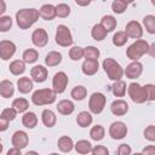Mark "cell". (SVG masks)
<instances>
[{"label":"cell","mask_w":155,"mask_h":155,"mask_svg":"<svg viewBox=\"0 0 155 155\" xmlns=\"http://www.w3.org/2000/svg\"><path fill=\"white\" fill-rule=\"evenodd\" d=\"M143 25L145 30L149 34H155V16L154 15H148L143 18Z\"/></svg>","instance_id":"d590c367"},{"label":"cell","mask_w":155,"mask_h":155,"mask_svg":"<svg viewBox=\"0 0 155 155\" xmlns=\"http://www.w3.org/2000/svg\"><path fill=\"white\" fill-rule=\"evenodd\" d=\"M47 75H48L47 68H45L44 65H35V67H33L30 69V78H31V80L38 82V84L45 82L47 80Z\"/></svg>","instance_id":"5bb4252c"},{"label":"cell","mask_w":155,"mask_h":155,"mask_svg":"<svg viewBox=\"0 0 155 155\" xmlns=\"http://www.w3.org/2000/svg\"><path fill=\"white\" fill-rule=\"evenodd\" d=\"M39 17V10L36 8H21L16 13V22L21 29L25 30L36 23Z\"/></svg>","instance_id":"6da1fadb"},{"label":"cell","mask_w":155,"mask_h":155,"mask_svg":"<svg viewBox=\"0 0 155 155\" xmlns=\"http://www.w3.org/2000/svg\"><path fill=\"white\" fill-rule=\"evenodd\" d=\"M127 92L133 103L142 104V103L147 102V94H145L144 86L139 85L138 82H131L127 86Z\"/></svg>","instance_id":"8992f818"},{"label":"cell","mask_w":155,"mask_h":155,"mask_svg":"<svg viewBox=\"0 0 155 155\" xmlns=\"http://www.w3.org/2000/svg\"><path fill=\"white\" fill-rule=\"evenodd\" d=\"M107 35H108V31L98 23V24H94L93 27H92V29H91V36H92V39H94L96 41H102V40H104L105 38H107Z\"/></svg>","instance_id":"f1b7e54d"},{"label":"cell","mask_w":155,"mask_h":155,"mask_svg":"<svg viewBox=\"0 0 155 155\" xmlns=\"http://www.w3.org/2000/svg\"><path fill=\"white\" fill-rule=\"evenodd\" d=\"M21 154H22V149L16 148V147H13L12 149H10L7 151V155H21Z\"/></svg>","instance_id":"f907efd6"},{"label":"cell","mask_w":155,"mask_h":155,"mask_svg":"<svg viewBox=\"0 0 155 155\" xmlns=\"http://www.w3.org/2000/svg\"><path fill=\"white\" fill-rule=\"evenodd\" d=\"M105 136V130L102 125H96L91 128L90 131V137L92 140H96V142H101Z\"/></svg>","instance_id":"836d02e7"},{"label":"cell","mask_w":155,"mask_h":155,"mask_svg":"<svg viewBox=\"0 0 155 155\" xmlns=\"http://www.w3.org/2000/svg\"><path fill=\"white\" fill-rule=\"evenodd\" d=\"M57 111L62 115H70L74 113L75 110V105L69 99H63V101H59L58 104H57Z\"/></svg>","instance_id":"ffe728a7"},{"label":"cell","mask_w":155,"mask_h":155,"mask_svg":"<svg viewBox=\"0 0 155 155\" xmlns=\"http://www.w3.org/2000/svg\"><path fill=\"white\" fill-rule=\"evenodd\" d=\"M16 45L11 40H1L0 41V58L2 61H8L16 53Z\"/></svg>","instance_id":"30bf717a"},{"label":"cell","mask_w":155,"mask_h":155,"mask_svg":"<svg viewBox=\"0 0 155 155\" xmlns=\"http://www.w3.org/2000/svg\"><path fill=\"white\" fill-rule=\"evenodd\" d=\"M91 1H93V0H91Z\"/></svg>","instance_id":"680465c9"},{"label":"cell","mask_w":155,"mask_h":155,"mask_svg":"<svg viewBox=\"0 0 155 155\" xmlns=\"http://www.w3.org/2000/svg\"><path fill=\"white\" fill-rule=\"evenodd\" d=\"M41 121H42V124H44L45 127L51 128V127H53L56 125L57 116H56V114L51 109H45L41 113Z\"/></svg>","instance_id":"44dd1931"},{"label":"cell","mask_w":155,"mask_h":155,"mask_svg":"<svg viewBox=\"0 0 155 155\" xmlns=\"http://www.w3.org/2000/svg\"><path fill=\"white\" fill-rule=\"evenodd\" d=\"M54 40H56V44L62 46V47H69V46L73 45V41H74L69 28L67 25H64V24H59L57 27Z\"/></svg>","instance_id":"5b68a950"},{"label":"cell","mask_w":155,"mask_h":155,"mask_svg":"<svg viewBox=\"0 0 155 155\" xmlns=\"http://www.w3.org/2000/svg\"><path fill=\"white\" fill-rule=\"evenodd\" d=\"M61 62H62V53L58 51H51L45 57V64L50 68L61 64Z\"/></svg>","instance_id":"d4e9b609"},{"label":"cell","mask_w":155,"mask_h":155,"mask_svg":"<svg viewBox=\"0 0 155 155\" xmlns=\"http://www.w3.org/2000/svg\"><path fill=\"white\" fill-rule=\"evenodd\" d=\"M0 142H1V138H0Z\"/></svg>","instance_id":"6f0895ef"},{"label":"cell","mask_w":155,"mask_h":155,"mask_svg":"<svg viewBox=\"0 0 155 155\" xmlns=\"http://www.w3.org/2000/svg\"><path fill=\"white\" fill-rule=\"evenodd\" d=\"M71 10H70V6L68 4H58L56 6V17H59V18H67L69 15H70Z\"/></svg>","instance_id":"f35d334b"},{"label":"cell","mask_w":155,"mask_h":155,"mask_svg":"<svg viewBox=\"0 0 155 155\" xmlns=\"http://www.w3.org/2000/svg\"><path fill=\"white\" fill-rule=\"evenodd\" d=\"M128 108L130 107H128V104H127L126 101H124V99H116V101H114L111 103L110 111L114 115H116V116H124V115L127 114Z\"/></svg>","instance_id":"2e32d148"},{"label":"cell","mask_w":155,"mask_h":155,"mask_svg":"<svg viewBox=\"0 0 155 155\" xmlns=\"http://www.w3.org/2000/svg\"><path fill=\"white\" fill-rule=\"evenodd\" d=\"M91 154H92V155H108V154H109V150H108V148L104 147V145H96L94 148L92 147Z\"/></svg>","instance_id":"bcb514c9"},{"label":"cell","mask_w":155,"mask_h":155,"mask_svg":"<svg viewBox=\"0 0 155 155\" xmlns=\"http://www.w3.org/2000/svg\"><path fill=\"white\" fill-rule=\"evenodd\" d=\"M57 145H58V149L62 151V153H69L73 150L74 148V142L70 137L68 136H62L58 142H57Z\"/></svg>","instance_id":"484cf974"},{"label":"cell","mask_w":155,"mask_h":155,"mask_svg":"<svg viewBox=\"0 0 155 155\" xmlns=\"http://www.w3.org/2000/svg\"><path fill=\"white\" fill-rule=\"evenodd\" d=\"M143 73V64L138 61H132L126 69H124V75H126L127 79H137Z\"/></svg>","instance_id":"7c38bea8"},{"label":"cell","mask_w":155,"mask_h":155,"mask_svg":"<svg viewBox=\"0 0 155 155\" xmlns=\"http://www.w3.org/2000/svg\"><path fill=\"white\" fill-rule=\"evenodd\" d=\"M69 57L71 61H80L81 58H84V47L73 46L69 50Z\"/></svg>","instance_id":"60d3db41"},{"label":"cell","mask_w":155,"mask_h":155,"mask_svg":"<svg viewBox=\"0 0 155 155\" xmlns=\"http://www.w3.org/2000/svg\"><path fill=\"white\" fill-rule=\"evenodd\" d=\"M99 69V63L98 59H85L82 65H81V70L85 75L91 76L94 75Z\"/></svg>","instance_id":"e0dca14e"},{"label":"cell","mask_w":155,"mask_h":155,"mask_svg":"<svg viewBox=\"0 0 155 155\" xmlns=\"http://www.w3.org/2000/svg\"><path fill=\"white\" fill-rule=\"evenodd\" d=\"M12 28V18L10 16H0V33H6Z\"/></svg>","instance_id":"b9f144b4"},{"label":"cell","mask_w":155,"mask_h":155,"mask_svg":"<svg viewBox=\"0 0 155 155\" xmlns=\"http://www.w3.org/2000/svg\"><path fill=\"white\" fill-rule=\"evenodd\" d=\"M99 24L109 33V31H113V30L116 28L117 22H116V18H115L114 16H111V15H105V16H103V17L101 18V23H99Z\"/></svg>","instance_id":"4316f807"},{"label":"cell","mask_w":155,"mask_h":155,"mask_svg":"<svg viewBox=\"0 0 155 155\" xmlns=\"http://www.w3.org/2000/svg\"><path fill=\"white\" fill-rule=\"evenodd\" d=\"M93 121V117L91 115V113L88 111H80L76 116V124L81 127V128H85V127H88L91 126Z\"/></svg>","instance_id":"83f0119b"},{"label":"cell","mask_w":155,"mask_h":155,"mask_svg":"<svg viewBox=\"0 0 155 155\" xmlns=\"http://www.w3.org/2000/svg\"><path fill=\"white\" fill-rule=\"evenodd\" d=\"M75 2H76V5L85 7V6H88L91 4V0H75Z\"/></svg>","instance_id":"816d5d0a"},{"label":"cell","mask_w":155,"mask_h":155,"mask_svg":"<svg viewBox=\"0 0 155 155\" xmlns=\"http://www.w3.org/2000/svg\"><path fill=\"white\" fill-rule=\"evenodd\" d=\"M22 58H23V61H24L25 63L33 64V63H35V62L38 61V58H39V52H38L35 48H27V50L23 52Z\"/></svg>","instance_id":"e575fe53"},{"label":"cell","mask_w":155,"mask_h":155,"mask_svg":"<svg viewBox=\"0 0 155 155\" xmlns=\"http://www.w3.org/2000/svg\"><path fill=\"white\" fill-rule=\"evenodd\" d=\"M34 87V82L31 80V78H28V76H23V78H19L17 80V88L21 93L23 94H27L29 93Z\"/></svg>","instance_id":"d6986e66"},{"label":"cell","mask_w":155,"mask_h":155,"mask_svg":"<svg viewBox=\"0 0 155 155\" xmlns=\"http://www.w3.org/2000/svg\"><path fill=\"white\" fill-rule=\"evenodd\" d=\"M15 93V86L10 80H2L0 82V96L2 98H11Z\"/></svg>","instance_id":"cb8c5ba5"},{"label":"cell","mask_w":155,"mask_h":155,"mask_svg":"<svg viewBox=\"0 0 155 155\" xmlns=\"http://www.w3.org/2000/svg\"><path fill=\"white\" fill-rule=\"evenodd\" d=\"M86 96H87V88L82 85L75 86L70 91V97L75 101H84L86 98Z\"/></svg>","instance_id":"f546056e"},{"label":"cell","mask_w":155,"mask_h":155,"mask_svg":"<svg viewBox=\"0 0 155 155\" xmlns=\"http://www.w3.org/2000/svg\"><path fill=\"white\" fill-rule=\"evenodd\" d=\"M127 126L125 122L122 121H114L110 126H109V136L113 138V139H122L126 137L127 134Z\"/></svg>","instance_id":"9c48e42d"},{"label":"cell","mask_w":155,"mask_h":155,"mask_svg":"<svg viewBox=\"0 0 155 155\" xmlns=\"http://www.w3.org/2000/svg\"><path fill=\"white\" fill-rule=\"evenodd\" d=\"M2 150H4V147H2V144H1V142H0V154L2 153Z\"/></svg>","instance_id":"11a10c76"},{"label":"cell","mask_w":155,"mask_h":155,"mask_svg":"<svg viewBox=\"0 0 155 155\" xmlns=\"http://www.w3.org/2000/svg\"><path fill=\"white\" fill-rule=\"evenodd\" d=\"M127 40H128V36H127V34H126L124 30L116 31V33L114 34V36H113V44H114L116 47L124 46V45L127 42Z\"/></svg>","instance_id":"8d00e7d4"},{"label":"cell","mask_w":155,"mask_h":155,"mask_svg":"<svg viewBox=\"0 0 155 155\" xmlns=\"http://www.w3.org/2000/svg\"><path fill=\"white\" fill-rule=\"evenodd\" d=\"M144 138L149 142L155 140V126L154 125H150L144 130Z\"/></svg>","instance_id":"f6af8a7d"},{"label":"cell","mask_w":155,"mask_h":155,"mask_svg":"<svg viewBox=\"0 0 155 155\" xmlns=\"http://www.w3.org/2000/svg\"><path fill=\"white\" fill-rule=\"evenodd\" d=\"M124 1H126L127 4H132V2H134L136 0H124Z\"/></svg>","instance_id":"db71d44e"},{"label":"cell","mask_w":155,"mask_h":155,"mask_svg":"<svg viewBox=\"0 0 155 155\" xmlns=\"http://www.w3.org/2000/svg\"><path fill=\"white\" fill-rule=\"evenodd\" d=\"M6 11V2L4 0H0V16H2Z\"/></svg>","instance_id":"f5cc1de1"},{"label":"cell","mask_w":155,"mask_h":155,"mask_svg":"<svg viewBox=\"0 0 155 155\" xmlns=\"http://www.w3.org/2000/svg\"><path fill=\"white\" fill-rule=\"evenodd\" d=\"M126 82L122 80H116L114 81L113 86H111V92L115 97H124L126 93Z\"/></svg>","instance_id":"d6a6232c"},{"label":"cell","mask_w":155,"mask_h":155,"mask_svg":"<svg viewBox=\"0 0 155 155\" xmlns=\"http://www.w3.org/2000/svg\"><path fill=\"white\" fill-rule=\"evenodd\" d=\"M132 153V149L128 144H120L117 148V154L119 155H130Z\"/></svg>","instance_id":"7dc6e473"},{"label":"cell","mask_w":155,"mask_h":155,"mask_svg":"<svg viewBox=\"0 0 155 155\" xmlns=\"http://www.w3.org/2000/svg\"><path fill=\"white\" fill-rule=\"evenodd\" d=\"M8 124H10V121H7L6 119H4V117L0 116V132L6 131L8 128Z\"/></svg>","instance_id":"c3c4849f"},{"label":"cell","mask_w":155,"mask_h":155,"mask_svg":"<svg viewBox=\"0 0 155 155\" xmlns=\"http://www.w3.org/2000/svg\"><path fill=\"white\" fill-rule=\"evenodd\" d=\"M102 67L107 74V76L113 80H121L124 76V68L121 67V64L119 62H116L114 58H105L102 63Z\"/></svg>","instance_id":"3957f363"},{"label":"cell","mask_w":155,"mask_h":155,"mask_svg":"<svg viewBox=\"0 0 155 155\" xmlns=\"http://www.w3.org/2000/svg\"><path fill=\"white\" fill-rule=\"evenodd\" d=\"M74 148H75V150H76L78 154L85 155V154H90L91 153L92 144L88 140H86V139H81V140H78L76 144H74Z\"/></svg>","instance_id":"1f68e13d"},{"label":"cell","mask_w":155,"mask_h":155,"mask_svg":"<svg viewBox=\"0 0 155 155\" xmlns=\"http://www.w3.org/2000/svg\"><path fill=\"white\" fill-rule=\"evenodd\" d=\"M128 7V4L124 0H114L111 2V10L114 13H117V15H121L124 13Z\"/></svg>","instance_id":"ab89813d"},{"label":"cell","mask_w":155,"mask_h":155,"mask_svg":"<svg viewBox=\"0 0 155 155\" xmlns=\"http://www.w3.org/2000/svg\"><path fill=\"white\" fill-rule=\"evenodd\" d=\"M101 56V52L94 46H86L84 47V57L85 59H98Z\"/></svg>","instance_id":"74e56055"},{"label":"cell","mask_w":155,"mask_h":155,"mask_svg":"<svg viewBox=\"0 0 155 155\" xmlns=\"http://www.w3.org/2000/svg\"><path fill=\"white\" fill-rule=\"evenodd\" d=\"M39 16L45 21H52L56 17V6L51 4H45L39 10Z\"/></svg>","instance_id":"ac0fdd59"},{"label":"cell","mask_w":155,"mask_h":155,"mask_svg":"<svg viewBox=\"0 0 155 155\" xmlns=\"http://www.w3.org/2000/svg\"><path fill=\"white\" fill-rule=\"evenodd\" d=\"M128 38H132V39H140L143 36V27L139 22L137 21H130L126 27H125V30H124Z\"/></svg>","instance_id":"8fae6325"},{"label":"cell","mask_w":155,"mask_h":155,"mask_svg":"<svg viewBox=\"0 0 155 155\" xmlns=\"http://www.w3.org/2000/svg\"><path fill=\"white\" fill-rule=\"evenodd\" d=\"M11 107H12L17 113L22 114V113H25V111L28 110V108H29V102H28L25 98L19 97V98L13 99V102H12V105H11Z\"/></svg>","instance_id":"4dcf8cb0"},{"label":"cell","mask_w":155,"mask_h":155,"mask_svg":"<svg viewBox=\"0 0 155 155\" xmlns=\"http://www.w3.org/2000/svg\"><path fill=\"white\" fill-rule=\"evenodd\" d=\"M149 50V44L143 39H137L133 44H131L126 50V56L131 61H138L142 56L147 54Z\"/></svg>","instance_id":"277c9868"},{"label":"cell","mask_w":155,"mask_h":155,"mask_svg":"<svg viewBox=\"0 0 155 155\" xmlns=\"http://www.w3.org/2000/svg\"><path fill=\"white\" fill-rule=\"evenodd\" d=\"M29 154H38V153H36V151H28L27 155H29Z\"/></svg>","instance_id":"9f6ffc18"},{"label":"cell","mask_w":155,"mask_h":155,"mask_svg":"<svg viewBox=\"0 0 155 155\" xmlns=\"http://www.w3.org/2000/svg\"><path fill=\"white\" fill-rule=\"evenodd\" d=\"M11 142H12V145L13 147L19 148V149H24L28 145V143H29V137H28L27 132L19 130V131H16L12 134Z\"/></svg>","instance_id":"9a60e30c"},{"label":"cell","mask_w":155,"mask_h":155,"mask_svg":"<svg viewBox=\"0 0 155 155\" xmlns=\"http://www.w3.org/2000/svg\"><path fill=\"white\" fill-rule=\"evenodd\" d=\"M8 70L12 75H22L25 71V62L23 59H15L10 63L8 65Z\"/></svg>","instance_id":"603a6c76"},{"label":"cell","mask_w":155,"mask_h":155,"mask_svg":"<svg viewBox=\"0 0 155 155\" xmlns=\"http://www.w3.org/2000/svg\"><path fill=\"white\" fill-rule=\"evenodd\" d=\"M145 94H147V102H153L155 99V86L153 84L144 85Z\"/></svg>","instance_id":"ee69618b"},{"label":"cell","mask_w":155,"mask_h":155,"mask_svg":"<svg viewBox=\"0 0 155 155\" xmlns=\"http://www.w3.org/2000/svg\"><path fill=\"white\" fill-rule=\"evenodd\" d=\"M142 154H145V155H154L155 154V147L154 145H148L147 148H144L142 150Z\"/></svg>","instance_id":"681fc988"},{"label":"cell","mask_w":155,"mask_h":155,"mask_svg":"<svg viewBox=\"0 0 155 155\" xmlns=\"http://www.w3.org/2000/svg\"><path fill=\"white\" fill-rule=\"evenodd\" d=\"M107 103V97L102 92H94L88 99V109L92 114H101Z\"/></svg>","instance_id":"52a82bcc"},{"label":"cell","mask_w":155,"mask_h":155,"mask_svg":"<svg viewBox=\"0 0 155 155\" xmlns=\"http://www.w3.org/2000/svg\"><path fill=\"white\" fill-rule=\"evenodd\" d=\"M68 82H69L68 75L64 71H58L53 75V79H52V90L57 94L63 93L68 86Z\"/></svg>","instance_id":"ba28073f"},{"label":"cell","mask_w":155,"mask_h":155,"mask_svg":"<svg viewBox=\"0 0 155 155\" xmlns=\"http://www.w3.org/2000/svg\"><path fill=\"white\" fill-rule=\"evenodd\" d=\"M31 42L36 47H45L48 42V34L45 29L38 28L31 34Z\"/></svg>","instance_id":"4fadbf2b"},{"label":"cell","mask_w":155,"mask_h":155,"mask_svg":"<svg viewBox=\"0 0 155 155\" xmlns=\"http://www.w3.org/2000/svg\"><path fill=\"white\" fill-rule=\"evenodd\" d=\"M17 114H18V113H17L12 107H10V108H5V109L1 111L0 116L4 117V119H6L7 121H13V120L16 119Z\"/></svg>","instance_id":"7bdbcfd3"},{"label":"cell","mask_w":155,"mask_h":155,"mask_svg":"<svg viewBox=\"0 0 155 155\" xmlns=\"http://www.w3.org/2000/svg\"><path fill=\"white\" fill-rule=\"evenodd\" d=\"M57 93L52 88H40L31 94V102L34 105H48L56 102Z\"/></svg>","instance_id":"7a4b0ae2"},{"label":"cell","mask_w":155,"mask_h":155,"mask_svg":"<svg viewBox=\"0 0 155 155\" xmlns=\"http://www.w3.org/2000/svg\"><path fill=\"white\" fill-rule=\"evenodd\" d=\"M22 124L25 128L33 130L35 128V126L38 125V116L33 111H25L22 116Z\"/></svg>","instance_id":"7402d4cb"}]
</instances>
